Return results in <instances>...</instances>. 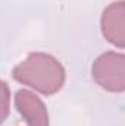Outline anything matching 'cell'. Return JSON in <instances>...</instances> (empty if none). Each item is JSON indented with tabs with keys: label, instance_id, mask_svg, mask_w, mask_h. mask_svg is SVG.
Masks as SVG:
<instances>
[{
	"label": "cell",
	"instance_id": "1",
	"mask_svg": "<svg viewBox=\"0 0 125 126\" xmlns=\"http://www.w3.org/2000/svg\"><path fill=\"white\" fill-rule=\"evenodd\" d=\"M12 78L40 94L53 95L62 90L66 72L62 63L52 54L35 51L13 67Z\"/></svg>",
	"mask_w": 125,
	"mask_h": 126
},
{
	"label": "cell",
	"instance_id": "5",
	"mask_svg": "<svg viewBox=\"0 0 125 126\" xmlns=\"http://www.w3.org/2000/svg\"><path fill=\"white\" fill-rule=\"evenodd\" d=\"M1 93H3V116H1V119L4 120L7 117V113H9V100H10V97H9V87L6 84V81L1 82Z\"/></svg>",
	"mask_w": 125,
	"mask_h": 126
},
{
	"label": "cell",
	"instance_id": "4",
	"mask_svg": "<svg viewBox=\"0 0 125 126\" xmlns=\"http://www.w3.org/2000/svg\"><path fill=\"white\" fill-rule=\"evenodd\" d=\"M15 107L24 117L27 126H49V113L37 95L28 90H19L15 94Z\"/></svg>",
	"mask_w": 125,
	"mask_h": 126
},
{
	"label": "cell",
	"instance_id": "2",
	"mask_svg": "<svg viewBox=\"0 0 125 126\" xmlns=\"http://www.w3.org/2000/svg\"><path fill=\"white\" fill-rule=\"evenodd\" d=\"M94 82L109 93L125 91V54L106 51L100 54L91 66Z\"/></svg>",
	"mask_w": 125,
	"mask_h": 126
},
{
	"label": "cell",
	"instance_id": "3",
	"mask_svg": "<svg viewBox=\"0 0 125 126\" xmlns=\"http://www.w3.org/2000/svg\"><path fill=\"white\" fill-rule=\"evenodd\" d=\"M102 34L115 47L125 48V0L112 1L100 18Z\"/></svg>",
	"mask_w": 125,
	"mask_h": 126
}]
</instances>
